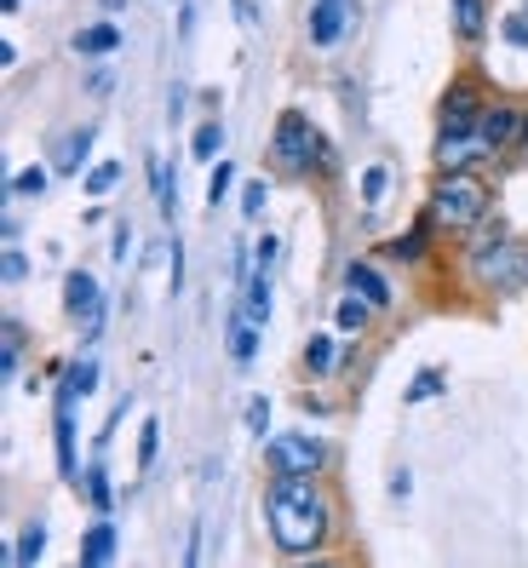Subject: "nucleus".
Here are the masks:
<instances>
[{
    "label": "nucleus",
    "mask_w": 528,
    "mask_h": 568,
    "mask_svg": "<svg viewBox=\"0 0 528 568\" xmlns=\"http://www.w3.org/2000/svg\"><path fill=\"white\" fill-rule=\"evenodd\" d=\"M0 7H7V12H18V7H23V0H0Z\"/></svg>",
    "instance_id": "nucleus-44"
},
{
    "label": "nucleus",
    "mask_w": 528,
    "mask_h": 568,
    "mask_svg": "<svg viewBox=\"0 0 528 568\" xmlns=\"http://www.w3.org/2000/svg\"><path fill=\"white\" fill-rule=\"evenodd\" d=\"M104 562H115V523H110V511L81 534V568H104Z\"/></svg>",
    "instance_id": "nucleus-14"
},
{
    "label": "nucleus",
    "mask_w": 528,
    "mask_h": 568,
    "mask_svg": "<svg viewBox=\"0 0 528 568\" xmlns=\"http://www.w3.org/2000/svg\"><path fill=\"white\" fill-rule=\"evenodd\" d=\"M126 7V0H104V12H121Z\"/></svg>",
    "instance_id": "nucleus-43"
},
{
    "label": "nucleus",
    "mask_w": 528,
    "mask_h": 568,
    "mask_svg": "<svg viewBox=\"0 0 528 568\" xmlns=\"http://www.w3.org/2000/svg\"><path fill=\"white\" fill-rule=\"evenodd\" d=\"M150 184H155V207H161V219H173L179 213V195H173V161H150Z\"/></svg>",
    "instance_id": "nucleus-24"
},
{
    "label": "nucleus",
    "mask_w": 528,
    "mask_h": 568,
    "mask_svg": "<svg viewBox=\"0 0 528 568\" xmlns=\"http://www.w3.org/2000/svg\"><path fill=\"white\" fill-rule=\"evenodd\" d=\"M379 195H385V166H368V173H362V202L379 207Z\"/></svg>",
    "instance_id": "nucleus-37"
},
{
    "label": "nucleus",
    "mask_w": 528,
    "mask_h": 568,
    "mask_svg": "<svg viewBox=\"0 0 528 568\" xmlns=\"http://www.w3.org/2000/svg\"><path fill=\"white\" fill-rule=\"evenodd\" d=\"M121 47V29L115 23H87V29H75V52L81 58H110Z\"/></svg>",
    "instance_id": "nucleus-19"
},
{
    "label": "nucleus",
    "mask_w": 528,
    "mask_h": 568,
    "mask_svg": "<svg viewBox=\"0 0 528 568\" xmlns=\"http://www.w3.org/2000/svg\"><path fill=\"white\" fill-rule=\"evenodd\" d=\"M500 36H506L511 47H528V7H522V12H511V18L500 23Z\"/></svg>",
    "instance_id": "nucleus-38"
},
{
    "label": "nucleus",
    "mask_w": 528,
    "mask_h": 568,
    "mask_svg": "<svg viewBox=\"0 0 528 568\" xmlns=\"http://www.w3.org/2000/svg\"><path fill=\"white\" fill-rule=\"evenodd\" d=\"M276 258H282V236H258L253 242V264H258V271H276Z\"/></svg>",
    "instance_id": "nucleus-34"
},
{
    "label": "nucleus",
    "mask_w": 528,
    "mask_h": 568,
    "mask_svg": "<svg viewBox=\"0 0 528 568\" xmlns=\"http://www.w3.org/2000/svg\"><path fill=\"white\" fill-rule=\"evenodd\" d=\"M362 23V7L356 0H311L305 12V41L311 47H345Z\"/></svg>",
    "instance_id": "nucleus-6"
},
{
    "label": "nucleus",
    "mask_w": 528,
    "mask_h": 568,
    "mask_svg": "<svg viewBox=\"0 0 528 568\" xmlns=\"http://www.w3.org/2000/svg\"><path fill=\"white\" fill-rule=\"evenodd\" d=\"M115 184H121V161H98L87 173V195H110Z\"/></svg>",
    "instance_id": "nucleus-31"
},
{
    "label": "nucleus",
    "mask_w": 528,
    "mask_h": 568,
    "mask_svg": "<svg viewBox=\"0 0 528 568\" xmlns=\"http://www.w3.org/2000/svg\"><path fill=\"white\" fill-rule=\"evenodd\" d=\"M483 110H488V98L477 92V81H454L443 92V104H437V132H448V139H466V132L483 126Z\"/></svg>",
    "instance_id": "nucleus-7"
},
{
    "label": "nucleus",
    "mask_w": 528,
    "mask_h": 568,
    "mask_svg": "<svg viewBox=\"0 0 528 568\" xmlns=\"http://www.w3.org/2000/svg\"><path fill=\"white\" fill-rule=\"evenodd\" d=\"M92 390H98V362L81 356V362L63 367V379H58V408H81Z\"/></svg>",
    "instance_id": "nucleus-12"
},
{
    "label": "nucleus",
    "mask_w": 528,
    "mask_h": 568,
    "mask_svg": "<svg viewBox=\"0 0 528 568\" xmlns=\"http://www.w3.org/2000/svg\"><path fill=\"white\" fill-rule=\"evenodd\" d=\"M0 276H7V287H18V282L29 276V258H23L12 242H7V258H0Z\"/></svg>",
    "instance_id": "nucleus-35"
},
{
    "label": "nucleus",
    "mask_w": 528,
    "mask_h": 568,
    "mask_svg": "<svg viewBox=\"0 0 528 568\" xmlns=\"http://www.w3.org/2000/svg\"><path fill=\"white\" fill-rule=\"evenodd\" d=\"M264 202H271V190H264V179L242 184V213H247V219H264Z\"/></svg>",
    "instance_id": "nucleus-33"
},
{
    "label": "nucleus",
    "mask_w": 528,
    "mask_h": 568,
    "mask_svg": "<svg viewBox=\"0 0 528 568\" xmlns=\"http://www.w3.org/2000/svg\"><path fill=\"white\" fill-rule=\"evenodd\" d=\"M431 219H419L414 230H403V236H390V242H379V258H390V264H419L425 258V247H431Z\"/></svg>",
    "instance_id": "nucleus-13"
},
{
    "label": "nucleus",
    "mask_w": 528,
    "mask_h": 568,
    "mask_svg": "<svg viewBox=\"0 0 528 568\" xmlns=\"http://www.w3.org/2000/svg\"><path fill=\"white\" fill-rule=\"evenodd\" d=\"M7 557H12L18 568H29V562H41V557H47V523H29V528L18 534V546H12Z\"/></svg>",
    "instance_id": "nucleus-27"
},
{
    "label": "nucleus",
    "mask_w": 528,
    "mask_h": 568,
    "mask_svg": "<svg viewBox=\"0 0 528 568\" xmlns=\"http://www.w3.org/2000/svg\"><path fill=\"white\" fill-rule=\"evenodd\" d=\"M247 430H253V437L271 430V396H253V403H247Z\"/></svg>",
    "instance_id": "nucleus-36"
},
{
    "label": "nucleus",
    "mask_w": 528,
    "mask_h": 568,
    "mask_svg": "<svg viewBox=\"0 0 528 568\" xmlns=\"http://www.w3.org/2000/svg\"><path fill=\"white\" fill-rule=\"evenodd\" d=\"M345 287H351V293H362V298H368L374 311H390V305H396L390 282H385V276L374 271L368 258H351V264H345Z\"/></svg>",
    "instance_id": "nucleus-10"
},
{
    "label": "nucleus",
    "mask_w": 528,
    "mask_h": 568,
    "mask_svg": "<svg viewBox=\"0 0 528 568\" xmlns=\"http://www.w3.org/2000/svg\"><path fill=\"white\" fill-rule=\"evenodd\" d=\"M87 87H92V92H98V98H104V92H110V87H115V70H92V81H87Z\"/></svg>",
    "instance_id": "nucleus-42"
},
{
    "label": "nucleus",
    "mask_w": 528,
    "mask_h": 568,
    "mask_svg": "<svg viewBox=\"0 0 528 568\" xmlns=\"http://www.w3.org/2000/svg\"><path fill=\"white\" fill-rule=\"evenodd\" d=\"M466 282L483 293V298H511L528 287V253L522 242H511V230L506 224H477L471 230V242H466Z\"/></svg>",
    "instance_id": "nucleus-2"
},
{
    "label": "nucleus",
    "mask_w": 528,
    "mask_h": 568,
    "mask_svg": "<svg viewBox=\"0 0 528 568\" xmlns=\"http://www.w3.org/2000/svg\"><path fill=\"white\" fill-rule=\"evenodd\" d=\"M334 448L327 437H311V430H276V437H264V465L271 471H299V477H322Z\"/></svg>",
    "instance_id": "nucleus-5"
},
{
    "label": "nucleus",
    "mask_w": 528,
    "mask_h": 568,
    "mask_svg": "<svg viewBox=\"0 0 528 568\" xmlns=\"http://www.w3.org/2000/svg\"><path fill=\"white\" fill-rule=\"evenodd\" d=\"M477 155H494L483 144V132H466V139H448V132H437V166H477Z\"/></svg>",
    "instance_id": "nucleus-16"
},
{
    "label": "nucleus",
    "mask_w": 528,
    "mask_h": 568,
    "mask_svg": "<svg viewBox=\"0 0 528 568\" xmlns=\"http://www.w3.org/2000/svg\"><path fill=\"white\" fill-rule=\"evenodd\" d=\"M443 396V367H419L408 379V403H437Z\"/></svg>",
    "instance_id": "nucleus-28"
},
{
    "label": "nucleus",
    "mask_w": 528,
    "mask_h": 568,
    "mask_svg": "<svg viewBox=\"0 0 528 568\" xmlns=\"http://www.w3.org/2000/svg\"><path fill=\"white\" fill-rule=\"evenodd\" d=\"M190 155L195 161H219L224 155V121H202L190 132Z\"/></svg>",
    "instance_id": "nucleus-25"
},
{
    "label": "nucleus",
    "mask_w": 528,
    "mask_h": 568,
    "mask_svg": "<svg viewBox=\"0 0 528 568\" xmlns=\"http://www.w3.org/2000/svg\"><path fill=\"white\" fill-rule=\"evenodd\" d=\"M448 18H454V36H459V41H483L488 0H448Z\"/></svg>",
    "instance_id": "nucleus-18"
},
{
    "label": "nucleus",
    "mask_w": 528,
    "mask_h": 568,
    "mask_svg": "<svg viewBox=\"0 0 528 568\" xmlns=\"http://www.w3.org/2000/svg\"><path fill=\"white\" fill-rule=\"evenodd\" d=\"M81 494L92 499V511H98V517H104V511L115 506V488H110V471H104V465H98V459L87 465V477H81Z\"/></svg>",
    "instance_id": "nucleus-22"
},
{
    "label": "nucleus",
    "mask_w": 528,
    "mask_h": 568,
    "mask_svg": "<svg viewBox=\"0 0 528 568\" xmlns=\"http://www.w3.org/2000/svg\"><path fill=\"white\" fill-rule=\"evenodd\" d=\"M52 437H58V471L63 477H75V454H81V425H75V408H58V419H52Z\"/></svg>",
    "instance_id": "nucleus-15"
},
{
    "label": "nucleus",
    "mask_w": 528,
    "mask_h": 568,
    "mask_svg": "<svg viewBox=\"0 0 528 568\" xmlns=\"http://www.w3.org/2000/svg\"><path fill=\"white\" fill-rule=\"evenodd\" d=\"M179 293H184V247L173 242V298H179Z\"/></svg>",
    "instance_id": "nucleus-40"
},
{
    "label": "nucleus",
    "mask_w": 528,
    "mask_h": 568,
    "mask_svg": "<svg viewBox=\"0 0 528 568\" xmlns=\"http://www.w3.org/2000/svg\"><path fill=\"white\" fill-rule=\"evenodd\" d=\"M126 247H132V224H115V236H110V253H115V258H126Z\"/></svg>",
    "instance_id": "nucleus-39"
},
{
    "label": "nucleus",
    "mask_w": 528,
    "mask_h": 568,
    "mask_svg": "<svg viewBox=\"0 0 528 568\" xmlns=\"http://www.w3.org/2000/svg\"><path fill=\"white\" fill-rule=\"evenodd\" d=\"M63 316L87 327V345L104 333V293H98L92 271H70V276H63Z\"/></svg>",
    "instance_id": "nucleus-8"
},
{
    "label": "nucleus",
    "mask_w": 528,
    "mask_h": 568,
    "mask_svg": "<svg viewBox=\"0 0 528 568\" xmlns=\"http://www.w3.org/2000/svg\"><path fill=\"white\" fill-rule=\"evenodd\" d=\"M155 448H161V419L150 414L139 425V471H150V465H155Z\"/></svg>",
    "instance_id": "nucleus-32"
},
{
    "label": "nucleus",
    "mask_w": 528,
    "mask_h": 568,
    "mask_svg": "<svg viewBox=\"0 0 528 568\" xmlns=\"http://www.w3.org/2000/svg\"><path fill=\"white\" fill-rule=\"evenodd\" d=\"M271 311H276V293H271V271H253V282L242 287V316L271 327Z\"/></svg>",
    "instance_id": "nucleus-17"
},
{
    "label": "nucleus",
    "mask_w": 528,
    "mask_h": 568,
    "mask_svg": "<svg viewBox=\"0 0 528 568\" xmlns=\"http://www.w3.org/2000/svg\"><path fill=\"white\" fill-rule=\"evenodd\" d=\"M92 144H98V126H92V121H87V126H75V132H63L58 150H52V173H87Z\"/></svg>",
    "instance_id": "nucleus-11"
},
{
    "label": "nucleus",
    "mask_w": 528,
    "mask_h": 568,
    "mask_svg": "<svg viewBox=\"0 0 528 568\" xmlns=\"http://www.w3.org/2000/svg\"><path fill=\"white\" fill-rule=\"evenodd\" d=\"M271 161L282 166L287 179H311L316 166H322V173H334V150H327V139L316 132V121L299 115V110H287V115L276 121V132H271Z\"/></svg>",
    "instance_id": "nucleus-4"
},
{
    "label": "nucleus",
    "mask_w": 528,
    "mask_h": 568,
    "mask_svg": "<svg viewBox=\"0 0 528 568\" xmlns=\"http://www.w3.org/2000/svg\"><path fill=\"white\" fill-rule=\"evenodd\" d=\"M522 144H528V121H522Z\"/></svg>",
    "instance_id": "nucleus-45"
},
{
    "label": "nucleus",
    "mask_w": 528,
    "mask_h": 568,
    "mask_svg": "<svg viewBox=\"0 0 528 568\" xmlns=\"http://www.w3.org/2000/svg\"><path fill=\"white\" fill-rule=\"evenodd\" d=\"M230 356H236V367H253L258 356V322H247L242 311L230 316Z\"/></svg>",
    "instance_id": "nucleus-21"
},
{
    "label": "nucleus",
    "mask_w": 528,
    "mask_h": 568,
    "mask_svg": "<svg viewBox=\"0 0 528 568\" xmlns=\"http://www.w3.org/2000/svg\"><path fill=\"white\" fill-rule=\"evenodd\" d=\"M18 367H23V322L7 316V345H0V379H18Z\"/></svg>",
    "instance_id": "nucleus-26"
},
{
    "label": "nucleus",
    "mask_w": 528,
    "mask_h": 568,
    "mask_svg": "<svg viewBox=\"0 0 528 568\" xmlns=\"http://www.w3.org/2000/svg\"><path fill=\"white\" fill-rule=\"evenodd\" d=\"M522 121H528V110H517V104H506V98H500V104H488L483 110V144L488 150H511V144H522Z\"/></svg>",
    "instance_id": "nucleus-9"
},
{
    "label": "nucleus",
    "mask_w": 528,
    "mask_h": 568,
    "mask_svg": "<svg viewBox=\"0 0 528 568\" xmlns=\"http://www.w3.org/2000/svg\"><path fill=\"white\" fill-rule=\"evenodd\" d=\"M236 190V161H213V179H207V202L224 207V195Z\"/></svg>",
    "instance_id": "nucleus-29"
},
{
    "label": "nucleus",
    "mask_w": 528,
    "mask_h": 568,
    "mask_svg": "<svg viewBox=\"0 0 528 568\" xmlns=\"http://www.w3.org/2000/svg\"><path fill=\"white\" fill-rule=\"evenodd\" d=\"M264 523L282 557H311L334 534V499L316 477L299 471H271V494H264Z\"/></svg>",
    "instance_id": "nucleus-1"
},
{
    "label": "nucleus",
    "mask_w": 528,
    "mask_h": 568,
    "mask_svg": "<svg viewBox=\"0 0 528 568\" xmlns=\"http://www.w3.org/2000/svg\"><path fill=\"white\" fill-rule=\"evenodd\" d=\"M47 184H52V173L47 166H23V173H12V195H47Z\"/></svg>",
    "instance_id": "nucleus-30"
},
{
    "label": "nucleus",
    "mask_w": 528,
    "mask_h": 568,
    "mask_svg": "<svg viewBox=\"0 0 528 568\" xmlns=\"http://www.w3.org/2000/svg\"><path fill=\"white\" fill-rule=\"evenodd\" d=\"M334 362H339V339L334 333H311L305 339V367L311 374H334Z\"/></svg>",
    "instance_id": "nucleus-23"
},
{
    "label": "nucleus",
    "mask_w": 528,
    "mask_h": 568,
    "mask_svg": "<svg viewBox=\"0 0 528 568\" xmlns=\"http://www.w3.org/2000/svg\"><path fill=\"white\" fill-rule=\"evenodd\" d=\"M374 322V305H368V298H362V293H339V305H334V327L339 333H362V327H368Z\"/></svg>",
    "instance_id": "nucleus-20"
},
{
    "label": "nucleus",
    "mask_w": 528,
    "mask_h": 568,
    "mask_svg": "<svg viewBox=\"0 0 528 568\" xmlns=\"http://www.w3.org/2000/svg\"><path fill=\"white\" fill-rule=\"evenodd\" d=\"M230 12H236V18H242V23H247V29H253V23H258V7H253V0H230Z\"/></svg>",
    "instance_id": "nucleus-41"
},
{
    "label": "nucleus",
    "mask_w": 528,
    "mask_h": 568,
    "mask_svg": "<svg viewBox=\"0 0 528 568\" xmlns=\"http://www.w3.org/2000/svg\"><path fill=\"white\" fill-rule=\"evenodd\" d=\"M425 219H431L443 236H471L477 224L494 219L488 179H477L471 166H437V184L425 195Z\"/></svg>",
    "instance_id": "nucleus-3"
}]
</instances>
